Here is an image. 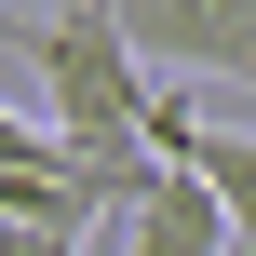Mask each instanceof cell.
I'll list each match as a JSON object with an SVG mask.
<instances>
[{"label": "cell", "instance_id": "cell-6", "mask_svg": "<svg viewBox=\"0 0 256 256\" xmlns=\"http://www.w3.org/2000/svg\"><path fill=\"white\" fill-rule=\"evenodd\" d=\"M230 256H243V243H230Z\"/></svg>", "mask_w": 256, "mask_h": 256}, {"label": "cell", "instance_id": "cell-3", "mask_svg": "<svg viewBox=\"0 0 256 256\" xmlns=\"http://www.w3.org/2000/svg\"><path fill=\"white\" fill-rule=\"evenodd\" d=\"M81 256H230V216H216V189L189 176V162H148V189L135 202H108Z\"/></svg>", "mask_w": 256, "mask_h": 256}, {"label": "cell", "instance_id": "cell-4", "mask_svg": "<svg viewBox=\"0 0 256 256\" xmlns=\"http://www.w3.org/2000/svg\"><path fill=\"white\" fill-rule=\"evenodd\" d=\"M135 148H148V162H189V176L216 189V216H230V243L256 256V135H202V108H189V81H162V94H148V122H135Z\"/></svg>", "mask_w": 256, "mask_h": 256}, {"label": "cell", "instance_id": "cell-5", "mask_svg": "<svg viewBox=\"0 0 256 256\" xmlns=\"http://www.w3.org/2000/svg\"><path fill=\"white\" fill-rule=\"evenodd\" d=\"M0 162H54V135H27V122L0 108Z\"/></svg>", "mask_w": 256, "mask_h": 256}, {"label": "cell", "instance_id": "cell-2", "mask_svg": "<svg viewBox=\"0 0 256 256\" xmlns=\"http://www.w3.org/2000/svg\"><path fill=\"white\" fill-rule=\"evenodd\" d=\"M108 27L148 54V81H230V94H256V0H108Z\"/></svg>", "mask_w": 256, "mask_h": 256}, {"label": "cell", "instance_id": "cell-1", "mask_svg": "<svg viewBox=\"0 0 256 256\" xmlns=\"http://www.w3.org/2000/svg\"><path fill=\"white\" fill-rule=\"evenodd\" d=\"M40 94H54V148H81V162H108V148H135V122H148V54L108 27V0H68L40 40Z\"/></svg>", "mask_w": 256, "mask_h": 256}]
</instances>
